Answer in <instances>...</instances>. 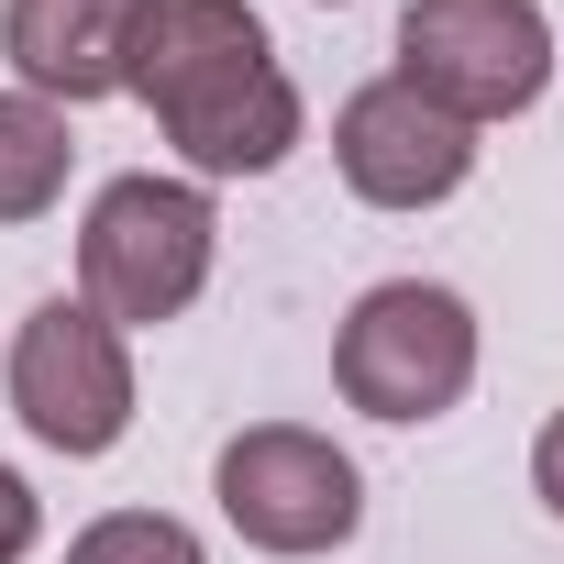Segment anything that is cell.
<instances>
[{
  "mask_svg": "<svg viewBox=\"0 0 564 564\" xmlns=\"http://www.w3.org/2000/svg\"><path fill=\"white\" fill-rule=\"evenodd\" d=\"M155 111V133L177 144V166L199 188L221 177H276L300 155L311 111H300V78L276 67L265 23L243 0H144V34H133V89Z\"/></svg>",
  "mask_w": 564,
  "mask_h": 564,
  "instance_id": "cell-1",
  "label": "cell"
},
{
  "mask_svg": "<svg viewBox=\"0 0 564 564\" xmlns=\"http://www.w3.org/2000/svg\"><path fill=\"white\" fill-rule=\"evenodd\" d=\"M210 265H221V210L199 177H111L78 221V300L111 322V333H166L199 311L210 289Z\"/></svg>",
  "mask_w": 564,
  "mask_h": 564,
  "instance_id": "cell-2",
  "label": "cell"
},
{
  "mask_svg": "<svg viewBox=\"0 0 564 564\" xmlns=\"http://www.w3.org/2000/svg\"><path fill=\"white\" fill-rule=\"evenodd\" d=\"M333 388L366 421H443L476 388V311L443 276H377L333 333Z\"/></svg>",
  "mask_w": 564,
  "mask_h": 564,
  "instance_id": "cell-3",
  "label": "cell"
},
{
  "mask_svg": "<svg viewBox=\"0 0 564 564\" xmlns=\"http://www.w3.org/2000/svg\"><path fill=\"white\" fill-rule=\"evenodd\" d=\"M210 498H221V520H232L254 553H276V564L344 553V542L366 531V476H355V454H344L333 432H311V421H243V432L210 454Z\"/></svg>",
  "mask_w": 564,
  "mask_h": 564,
  "instance_id": "cell-4",
  "label": "cell"
},
{
  "mask_svg": "<svg viewBox=\"0 0 564 564\" xmlns=\"http://www.w3.org/2000/svg\"><path fill=\"white\" fill-rule=\"evenodd\" d=\"M432 111L454 122H520L553 89V12L542 0H410L399 12V67Z\"/></svg>",
  "mask_w": 564,
  "mask_h": 564,
  "instance_id": "cell-5",
  "label": "cell"
},
{
  "mask_svg": "<svg viewBox=\"0 0 564 564\" xmlns=\"http://www.w3.org/2000/svg\"><path fill=\"white\" fill-rule=\"evenodd\" d=\"M12 421L67 454V465H100L122 432H133V333H111L89 300H34L23 333H12Z\"/></svg>",
  "mask_w": 564,
  "mask_h": 564,
  "instance_id": "cell-6",
  "label": "cell"
},
{
  "mask_svg": "<svg viewBox=\"0 0 564 564\" xmlns=\"http://www.w3.org/2000/svg\"><path fill=\"white\" fill-rule=\"evenodd\" d=\"M333 166L366 210H443L476 177V122L432 111L410 78H366L333 111Z\"/></svg>",
  "mask_w": 564,
  "mask_h": 564,
  "instance_id": "cell-7",
  "label": "cell"
},
{
  "mask_svg": "<svg viewBox=\"0 0 564 564\" xmlns=\"http://www.w3.org/2000/svg\"><path fill=\"white\" fill-rule=\"evenodd\" d=\"M133 34H144V0H0V56L56 111L122 100L133 89Z\"/></svg>",
  "mask_w": 564,
  "mask_h": 564,
  "instance_id": "cell-8",
  "label": "cell"
},
{
  "mask_svg": "<svg viewBox=\"0 0 564 564\" xmlns=\"http://www.w3.org/2000/svg\"><path fill=\"white\" fill-rule=\"evenodd\" d=\"M67 166H78V133L56 100L34 89H0V232H23L67 199Z\"/></svg>",
  "mask_w": 564,
  "mask_h": 564,
  "instance_id": "cell-9",
  "label": "cell"
},
{
  "mask_svg": "<svg viewBox=\"0 0 564 564\" xmlns=\"http://www.w3.org/2000/svg\"><path fill=\"white\" fill-rule=\"evenodd\" d=\"M67 564H210V553H199V531L166 520V509H100V520L67 542Z\"/></svg>",
  "mask_w": 564,
  "mask_h": 564,
  "instance_id": "cell-10",
  "label": "cell"
},
{
  "mask_svg": "<svg viewBox=\"0 0 564 564\" xmlns=\"http://www.w3.org/2000/svg\"><path fill=\"white\" fill-rule=\"evenodd\" d=\"M34 542H45V498H34L12 465H0V564H23Z\"/></svg>",
  "mask_w": 564,
  "mask_h": 564,
  "instance_id": "cell-11",
  "label": "cell"
},
{
  "mask_svg": "<svg viewBox=\"0 0 564 564\" xmlns=\"http://www.w3.org/2000/svg\"><path fill=\"white\" fill-rule=\"evenodd\" d=\"M531 498L564 520V410H553V421H542V443H531Z\"/></svg>",
  "mask_w": 564,
  "mask_h": 564,
  "instance_id": "cell-12",
  "label": "cell"
},
{
  "mask_svg": "<svg viewBox=\"0 0 564 564\" xmlns=\"http://www.w3.org/2000/svg\"><path fill=\"white\" fill-rule=\"evenodd\" d=\"M322 12H344V0H322Z\"/></svg>",
  "mask_w": 564,
  "mask_h": 564,
  "instance_id": "cell-13",
  "label": "cell"
}]
</instances>
